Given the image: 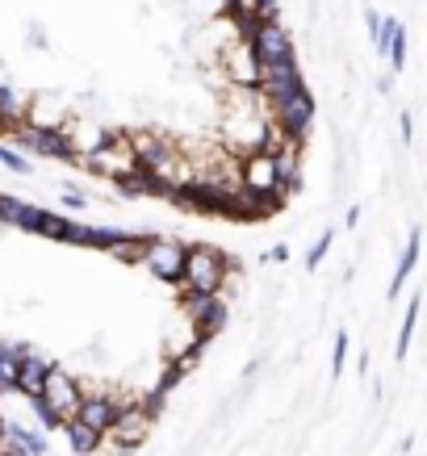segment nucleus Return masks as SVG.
Masks as SVG:
<instances>
[{
    "mask_svg": "<svg viewBox=\"0 0 427 456\" xmlns=\"http://www.w3.org/2000/svg\"><path fill=\"white\" fill-rule=\"evenodd\" d=\"M42 398L51 402L55 415L68 423V419H76V406H80V398H84V386L68 373V369L51 364V369H46V381H42Z\"/></svg>",
    "mask_w": 427,
    "mask_h": 456,
    "instance_id": "7",
    "label": "nucleus"
},
{
    "mask_svg": "<svg viewBox=\"0 0 427 456\" xmlns=\"http://www.w3.org/2000/svg\"><path fill=\"white\" fill-rule=\"evenodd\" d=\"M88 159V172H97V176H110V180H122L130 172H138V159H135V147H130V134H118L110 130V139L101 142L97 151L84 155Z\"/></svg>",
    "mask_w": 427,
    "mask_h": 456,
    "instance_id": "2",
    "label": "nucleus"
},
{
    "mask_svg": "<svg viewBox=\"0 0 427 456\" xmlns=\"http://www.w3.org/2000/svg\"><path fill=\"white\" fill-rule=\"evenodd\" d=\"M21 197H13V193H0V222L4 226H17V218H21Z\"/></svg>",
    "mask_w": 427,
    "mask_h": 456,
    "instance_id": "28",
    "label": "nucleus"
},
{
    "mask_svg": "<svg viewBox=\"0 0 427 456\" xmlns=\"http://www.w3.org/2000/svg\"><path fill=\"white\" fill-rule=\"evenodd\" d=\"M365 21H369V38H373V34H377V26H382V13H373V9H369V13H365Z\"/></svg>",
    "mask_w": 427,
    "mask_h": 456,
    "instance_id": "34",
    "label": "nucleus"
},
{
    "mask_svg": "<svg viewBox=\"0 0 427 456\" xmlns=\"http://www.w3.org/2000/svg\"><path fill=\"white\" fill-rule=\"evenodd\" d=\"M0 436H4V419H0Z\"/></svg>",
    "mask_w": 427,
    "mask_h": 456,
    "instance_id": "38",
    "label": "nucleus"
},
{
    "mask_svg": "<svg viewBox=\"0 0 427 456\" xmlns=\"http://www.w3.org/2000/svg\"><path fill=\"white\" fill-rule=\"evenodd\" d=\"M0 440L21 448L26 456H46V436L34 428H21V423H9V419H4V436H0Z\"/></svg>",
    "mask_w": 427,
    "mask_h": 456,
    "instance_id": "15",
    "label": "nucleus"
},
{
    "mask_svg": "<svg viewBox=\"0 0 427 456\" xmlns=\"http://www.w3.org/2000/svg\"><path fill=\"white\" fill-rule=\"evenodd\" d=\"M118 184H122V193H126V197H147V193H155L152 176H143V172H130V176H122Z\"/></svg>",
    "mask_w": 427,
    "mask_h": 456,
    "instance_id": "27",
    "label": "nucleus"
},
{
    "mask_svg": "<svg viewBox=\"0 0 427 456\" xmlns=\"http://www.w3.org/2000/svg\"><path fill=\"white\" fill-rule=\"evenodd\" d=\"M419 310H423V293H415L406 302V314H402V331H398V360H406L411 352V339H415V322H419Z\"/></svg>",
    "mask_w": 427,
    "mask_h": 456,
    "instance_id": "22",
    "label": "nucleus"
},
{
    "mask_svg": "<svg viewBox=\"0 0 427 456\" xmlns=\"http://www.w3.org/2000/svg\"><path fill=\"white\" fill-rule=\"evenodd\" d=\"M135 239V231H122V226H88V248H122V243H130Z\"/></svg>",
    "mask_w": 427,
    "mask_h": 456,
    "instance_id": "21",
    "label": "nucleus"
},
{
    "mask_svg": "<svg viewBox=\"0 0 427 456\" xmlns=\"http://www.w3.org/2000/svg\"><path fill=\"white\" fill-rule=\"evenodd\" d=\"M152 423L155 419L143 411V402H122V411H118V419H113V428L105 440H113L122 452H135L138 444L152 436Z\"/></svg>",
    "mask_w": 427,
    "mask_h": 456,
    "instance_id": "6",
    "label": "nucleus"
},
{
    "mask_svg": "<svg viewBox=\"0 0 427 456\" xmlns=\"http://www.w3.org/2000/svg\"><path fill=\"white\" fill-rule=\"evenodd\" d=\"M185 377H189V373L180 369L177 360H168V364H164V373H160V381H155V389H152V394H160V398H168V394H172V389H177L180 381H185Z\"/></svg>",
    "mask_w": 427,
    "mask_h": 456,
    "instance_id": "24",
    "label": "nucleus"
},
{
    "mask_svg": "<svg viewBox=\"0 0 427 456\" xmlns=\"http://www.w3.org/2000/svg\"><path fill=\"white\" fill-rule=\"evenodd\" d=\"M4 352H9V344H4V339H0V356H4Z\"/></svg>",
    "mask_w": 427,
    "mask_h": 456,
    "instance_id": "37",
    "label": "nucleus"
},
{
    "mask_svg": "<svg viewBox=\"0 0 427 456\" xmlns=\"http://www.w3.org/2000/svg\"><path fill=\"white\" fill-rule=\"evenodd\" d=\"M46 239H59V243H76V248H88V226H80V222L71 218H51V226H46Z\"/></svg>",
    "mask_w": 427,
    "mask_h": 456,
    "instance_id": "20",
    "label": "nucleus"
},
{
    "mask_svg": "<svg viewBox=\"0 0 427 456\" xmlns=\"http://www.w3.org/2000/svg\"><path fill=\"white\" fill-rule=\"evenodd\" d=\"M59 201H63V206H68L71 214H80V209L88 206V197H84L80 189H63V197H59Z\"/></svg>",
    "mask_w": 427,
    "mask_h": 456,
    "instance_id": "31",
    "label": "nucleus"
},
{
    "mask_svg": "<svg viewBox=\"0 0 427 456\" xmlns=\"http://www.w3.org/2000/svg\"><path fill=\"white\" fill-rule=\"evenodd\" d=\"M26 97H17L9 84H0V130H17V126H26Z\"/></svg>",
    "mask_w": 427,
    "mask_h": 456,
    "instance_id": "18",
    "label": "nucleus"
},
{
    "mask_svg": "<svg viewBox=\"0 0 427 456\" xmlns=\"http://www.w3.org/2000/svg\"><path fill=\"white\" fill-rule=\"evenodd\" d=\"M226 268L231 260L222 256L218 248H185V264H180V289L185 293H222V281H226Z\"/></svg>",
    "mask_w": 427,
    "mask_h": 456,
    "instance_id": "1",
    "label": "nucleus"
},
{
    "mask_svg": "<svg viewBox=\"0 0 427 456\" xmlns=\"http://www.w3.org/2000/svg\"><path fill=\"white\" fill-rule=\"evenodd\" d=\"M248 46H251V59H256V68H273V63H290V59H298L290 29L281 26V21H256V29H251Z\"/></svg>",
    "mask_w": 427,
    "mask_h": 456,
    "instance_id": "3",
    "label": "nucleus"
},
{
    "mask_svg": "<svg viewBox=\"0 0 427 456\" xmlns=\"http://www.w3.org/2000/svg\"><path fill=\"white\" fill-rule=\"evenodd\" d=\"M419 248H423V231L415 226L411 235H406V251H402V260H398V268H394V281H390V297L406 285V277L415 273V264H419Z\"/></svg>",
    "mask_w": 427,
    "mask_h": 456,
    "instance_id": "17",
    "label": "nucleus"
},
{
    "mask_svg": "<svg viewBox=\"0 0 427 456\" xmlns=\"http://www.w3.org/2000/svg\"><path fill=\"white\" fill-rule=\"evenodd\" d=\"M13 139L21 151H34L42 155V159H76V151H71V142L63 130H38V126H17Z\"/></svg>",
    "mask_w": 427,
    "mask_h": 456,
    "instance_id": "10",
    "label": "nucleus"
},
{
    "mask_svg": "<svg viewBox=\"0 0 427 456\" xmlns=\"http://www.w3.org/2000/svg\"><path fill=\"white\" fill-rule=\"evenodd\" d=\"M185 314L193 318V327L201 339H214V335L226 327V302H222L218 293H185Z\"/></svg>",
    "mask_w": 427,
    "mask_h": 456,
    "instance_id": "9",
    "label": "nucleus"
},
{
    "mask_svg": "<svg viewBox=\"0 0 427 456\" xmlns=\"http://www.w3.org/2000/svg\"><path fill=\"white\" fill-rule=\"evenodd\" d=\"M138 264H147V273H152L155 281L177 285V281H180V264H185V243H177V239L147 235V248H143V260H138Z\"/></svg>",
    "mask_w": 427,
    "mask_h": 456,
    "instance_id": "5",
    "label": "nucleus"
},
{
    "mask_svg": "<svg viewBox=\"0 0 427 456\" xmlns=\"http://www.w3.org/2000/svg\"><path fill=\"white\" fill-rule=\"evenodd\" d=\"M51 209H38V206H21V218H17V226L21 231H29V235H46V226H51Z\"/></svg>",
    "mask_w": 427,
    "mask_h": 456,
    "instance_id": "23",
    "label": "nucleus"
},
{
    "mask_svg": "<svg viewBox=\"0 0 427 456\" xmlns=\"http://www.w3.org/2000/svg\"><path fill=\"white\" fill-rule=\"evenodd\" d=\"M239 184L248 193H276V172H273V155L264 151H248L239 164Z\"/></svg>",
    "mask_w": 427,
    "mask_h": 456,
    "instance_id": "13",
    "label": "nucleus"
},
{
    "mask_svg": "<svg viewBox=\"0 0 427 456\" xmlns=\"http://www.w3.org/2000/svg\"><path fill=\"white\" fill-rule=\"evenodd\" d=\"M0 456H4V452H0Z\"/></svg>",
    "mask_w": 427,
    "mask_h": 456,
    "instance_id": "39",
    "label": "nucleus"
},
{
    "mask_svg": "<svg viewBox=\"0 0 427 456\" xmlns=\"http://www.w3.org/2000/svg\"><path fill=\"white\" fill-rule=\"evenodd\" d=\"M344 360H348V331L335 335V352H331V373L340 377L344 373Z\"/></svg>",
    "mask_w": 427,
    "mask_h": 456,
    "instance_id": "30",
    "label": "nucleus"
},
{
    "mask_svg": "<svg viewBox=\"0 0 427 456\" xmlns=\"http://www.w3.org/2000/svg\"><path fill=\"white\" fill-rule=\"evenodd\" d=\"M302 88V68H298V59L290 63H273V68H260V80H256V97L273 110L276 101H285L290 93Z\"/></svg>",
    "mask_w": 427,
    "mask_h": 456,
    "instance_id": "8",
    "label": "nucleus"
},
{
    "mask_svg": "<svg viewBox=\"0 0 427 456\" xmlns=\"http://www.w3.org/2000/svg\"><path fill=\"white\" fill-rule=\"evenodd\" d=\"M0 164L9 167L13 176H29V172H34V164L26 159V151H17V147H0Z\"/></svg>",
    "mask_w": 427,
    "mask_h": 456,
    "instance_id": "26",
    "label": "nucleus"
},
{
    "mask_svg": "<svg viewBox=\"0 0 427 456\" xmlns=\"http://www.w3.org/2000/svg\"><path fill=\"white\" fill-rule=\"evenodd\" d=\"M59 431L68 436V444H71V452H76V456H93L101 444H105V436H101V431H93V428H84L80 419H68Z\"/></svg>",
    "mask_w": 427,
    "mask_h": 456,
    "instance_id": "16",
    "label": "nucleus"
},
{
    "mask_svg": "<svg viewBox=\"0 0 427 456\" xmlns=\"http://www.w3.org/2000/svg\"><path fill=\"white\" fill-rule=\"evenodd\" d=\"M118 411H122V398H118V394H110V389H97V394H84V398H80V406H76V419H80L84 428H93V431H101V436H110Z\"/></svg>",
    "mask_w": 427,
    "mask_h": 456,
    "instance_id": "11",
    "label": "nucleus"
},
{
    "mask_svg": "<svg viewBox=\"0 0 427 456\" xmlns=\"http://www.w3.org/2000/svg\"><path fill=\"white\" fill-rule=\"evenodd\" d=\"M222 71H226V80L239 84V88H256V80H260V68H256L251 46L243 38L226 42V51H222Z\"/></svg>",
    "mask_w": 427,
    "mask_h": 456,
    "instance_id": "12",
    "label": "nucleus"
},
{
    "mask_svg": "<svg viewBox=\"0 0 427 456\" xmlns=\"http://www.w3.org/2000/svg\"><path fill=\"white\" fill-rule=\"evenodd\" d=\"M29 411H34V419H38V423H42L46 431H59V428H63V419L55 415V406L42 398V394H38V398H29Z\"/></svg>",
    "mask_w": 427,
    "mask_h": 456,
    "instance_id": "25",
    "label": "nucleus"
},
{
    "mask_svg": "<svg viewBox=\"0 0 427 456\" xmlns=\"http://www.w3.org/2000/svg\"><path fill=\"white\" fill-rule=\"evenodd\" d=\"M331 239H335V235H331V231H327V235H318V239H315V248L306 251V268H310V273H315L318 264L327 260V251H331Z\"/></svg>",
    "mask_w": 427,
    "mask_h": 456,
    "instance_id": "29",
    "label": "nucleus"
},
{
    "mask_svg": "<svg viewBox=\"0 0 427 456\" xmlns=\"http://www.w3.org/2000/svg\"><path fill=\"white\" fill-rule=\"evenodd\" d=\"M315 113H318V101L310 88H298V93H290L285 101H276L273 105V122L290 134L293 142H302L306 134H310V126H315Z\"/></svg>",
    "mask_w": 427,
    "mask_h": 456,
    "instance_id": "4",
    "label": "nucleus"
},
{
    "mask_svg": "<svg viewBox=\"0 0 427 456\" xmlns=\"http://www.w3.org/2000/svg\"><path fill=\"white\" fill-rule=\"evenodd\" d=\"M398 126H402V142H411V139H415V122H411V113H402Z\"/></svg>",
    "mask_w": 427,
    "mask_h": 456,
    "instance_id": "32",
    "label": "nucleus"
},
{
    "mask_svg": "<svg viewBox=\"0 0 427 456\" xmlns=\"http://www.w3.org/2000/svg\"><path fill=\"white\" fill-rule=\"evenodd\" d=\"M0 452H4V456H26L21 448H13V444H4V440H0Z\"/></svg>",
    "mask_w": 427,
    "mask_h": 456,
    "instance_id": "36",
    "label": "nucleus"
},
{
    "mask_svg": "<svg viewBox=\"0 0 427 456\" xmlns=\"http://www.w3.org/2000/svg\"><path fill=\"white\" fill-rule=\"evenodd\" d=\"M46 369H51V360L38 356L34 347L17 356V373H13V389L21 398H38L42 394V381H46Z\"/></svg>",
    "mask_w": 427,
    "mask_h": 456,
    "instance_id": "14",
    "label": "nucleus"
},
{
    "mask_svg": "<svg viewBox=\"0 0 427 456\" xmlns=\"http://www.w3.org/2000/svg\"><path fill=\"white\" fill-rule=\"evenodd\" d=\"M29 42H34L38 51H42V46H46V34H42V26H29Z\"/></svg>",
    "mask_w": 427,
    "mask_h": 456,
    "instance_id": "33",
    "label": "nucleus"
},
{
    "mask_svg": "<svg viewBox=\"0 0 427 456\" xmlns=\"http://www.w3.org/2000/svg\"><path fill=\"white\" fill-rule=\"evenodd\" d=\"M268 260H290V248H281V243H276V248L268 251Z\"/></svg>",
    "mask_w": 427,
    "mask_h": 456,
    "instance_id": "35",
    "label": "nucleus"
},
{
    "mask_svg": "<svg viewBox=\"0 0 427 456\" xmlns=\"http://www.w3.org/2000/svg\"><path fill=\"white\" fill-rule=\"evenodd\" d=\"M386 59L394 71L406 68V26L398 17H386Z\"/></svg>",
    "mask_w": 427,
    "mask_h": 456,
    "instance_id": "19",
    "label": "nucleus"
}]
</instances>
